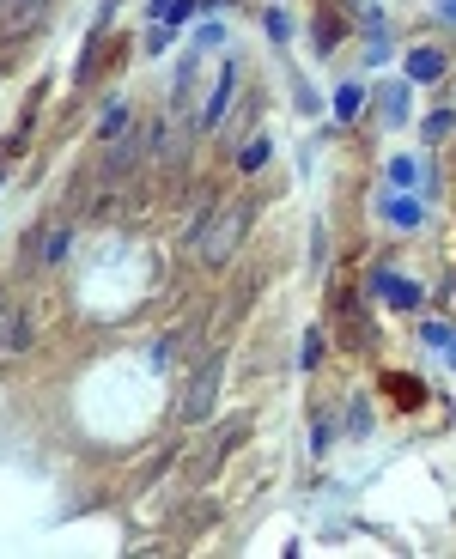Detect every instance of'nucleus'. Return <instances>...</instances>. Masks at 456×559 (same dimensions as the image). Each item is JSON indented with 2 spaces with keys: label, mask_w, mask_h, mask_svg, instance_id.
Wrapping results in <instances>:
<instances>
[{
  "label": "nucleus",
  "mask_w": 456,
  "mask_h": 559,
  "mask_svg": "<svg viewBox=\"0 0 456 559\" xmlns=\"http://www.w3.org/2000/svg\"><path fill=\"white\" fill-rule=\"evenodd\" d=\"M250 219H256V201H219L207 207L195 225H189V262L201 268H225L238 250H244V237H250Z\"/></svg>",
  "instance_id": "1"
},
{
  "label": "nucleus",
  "mask_w": 456,
  "mask_h": 559,
  "mask_svg": "<svg viewBox=\"0 0 456 559\" xmlns=\"http://www.w3.org/2000/svg\"><path fill=\"white\" fill-rule=\"evenodd\" d=\"M219 383H225V353L207 347V353L195 359V371L183 377V402H177V420H183V426H201V420L219 408Z\"/></svg>",
  "instance_id": "2"
},
{
  "label": "nucleus",
  "mask_w": 456,
  "mask_h": 559,
  "mask_svg": "<svg viewBox=\"0 0 456 559\" xmlns=\"http://www.w3.org/2000/svg\"><path fill=\"white\" fill-rule=\"evenodd\" d=\"M377 219H384L390 231H420V225H426L420 189H384V195H377Z\"/></svg>",
  "instance_id": "3"
},
{
  "label": "nucleus",
  "mask_w": 456,
  "mask_h": 559,
  "mask_svg": "<svg viewBox=\"0 0 456 559\" xmlns=\"http://www.w3.org/2000/svg\"><path fill=\"white\" fill-rule=\"evenodd\" d=\"M371 298H384L390 310H420L426 304V292L408 274H396V268H371Z\"/></svg>",
  "instance_id": "4"
},
{
  "label": "nucleus",
  "mask_w": 456,
  "mask_h": 559,
  "mask_svg": "<svg viewBox=\"0 0 456 559\" xmlns=\"http://www.w3.org/2000/svg\"><path fill=\"white\" fill-rule=\"evenodd\" d=\"M232 98H238V61H219V86H213L207 104H201V128H225V116H232Z\"/></svg>",
  "instance_id": "5"
},
{
  "label": "nucleus",
  "mask_w": 456,
  "mask_h": 559,
  "mask_svg": "<svg viewBox=\"0 0 456 559\" xmlns=\"http://www.w3.org/2000/svg\"><path fill=\"white\" fill-rule=\"evenodd\" d=\"M371 104H377V116H384L390 128H402L408 110H414V79H408V73H402V79H384V86L371 92Z\"/></svg>",
  "instance_id": "6"
},
{
  "label": "nucleus",
  "mask_w": 456,
  "mask_h": 559,
  "mask_svg": "<svg viewBox=\"0 0 456 559\" xmlns=\"http://www.w3.org/2000/svg\"><path fill=\"white\" fill-rule=\"evenodd\" d=\"M31 347V323H25V310L0 292V359H19Z\"/></svg>",
  "instance_id": "7"
},
{
  "label": "nucleus",
  "mask_w": 456,
  "mask_h": 559,
  "mask_svg": "<svg viewBox=\"0 0 456 559\" xmlns=\"http://www.w3.org/2000/svg\"><path fill=\"white\" fill-rule=\"evenodd\" d=\"M359 25H365V67H384L390 61V19H384V7H359Z\"/></svg>",
  "instance_id": "8"
},
{
  "label": "nucleus",
  "mask_w": 456,
  "mask_h": 559,
  "mask_svg": "<svg viewBox=\"0 0 456 559\" xmlns=\"http://www.w3.org/2000/svg\"><path fill=\"white\" fill-rule=\"evenodd\" d=\"M67 250H73V225H67V219H55V225L37 231V268H61Z\"/></svg>",
  "instance_id": "9"
},
{
  "label": "nucleus",
  "mask_w": 456,
  "mask_h": 559,
  "mask_svg": "<svg viewBox=\"0 0 456 559\" xmlns=\"http://www.w3.org/2000/svg\"><path fill=\"white\" fill-rule=\"evenodd\" d=\"M390 189H426V195H432L438 183H432V171H426V158L396 152V158H390Z\"/></svg>",
  "instance_id": "10"
},
{
  "label": "nucleus",
  "mask_w": 456,
  "mask_h": 559,
  "mask_svg": "<svg viewBox=\"0 0 456 559\" xmlns=\"http://www.w3.org/2000/svg\"><path fill=\"white\" fill-rule=\"evenodd\" d=\"M365 104H371V92L359 86V79H341V86H335V98H329L335 122H359V116H365Z\"/></svg>",
  "instance_id": "11"
},
{
  "label": "nucleus",
  "mask_w": 456,
  "mask_h": 559,
  "mask_svg": "<svg viewBox=\"0 0 456 559\" xmlns=\"http://www.w3.org/2000/svg\"><path fill=\"white\" fill-rule=\"evenodd\" d=\"M128 122H134V104H128V98H110V104H104V116H98V146L122 140V134H128Z\"/></svg>",
  "instance_id": "12"
},
{
  "label": "nucleus",
  "mask_w": 456,
  "mask_h": 559,
  "mask_svg": "<svg viewBox=\"0 0 456 559\" xmlns=\"http://www.w3.org/2000/svg\"><path fill=\"white\" fill-rule=\"evenodd\" d=\"M408 79L414 86H438L444 79V49H408Z\"/></svg>",
  "instance_id": "13"
},
{
  "label": "nucleus",
  "mask_w": 456,
  "mask_h": 559,
  "mask_svg": "<svg viewBox=\"0 0 456 559\" xmlns=\"http://www.w3.org/2000/svg\"><path fill=\"white\" fill-rule=\"evenodd\" d=\"M268 158H274V140H268V134H250V140L238 146V171H244V177H256V171L268 165Z\"/></svg>",
  "instance_id": "14"
},
{
  "label": "nucleus",
  "mask_w": 456,
  "mask_h": 559,
  "mask_svg": "<svg viewBox=\"0 0 456 559\" xmlns=\"http://www.w3.org/2000/svg\"><path fill=\"white\" fill-rule=\"evenodd\" d=\"M238 438H244V420H225V426L213 432V444H207V456H201V468H219V462H225V450H232Z\"/></svg>",
  "instance_id": "15"
},
{
  "label": "nucleus",
  "mask_w": 456,
  "mask_h": 559,
  "mask_svg": "<svg viewBox=\"0 0 456 559\" xmlns=\"http://www.w3.org/2000/svg\"><path fill=\"white\" fill-rule=\"evenodd\" d=\"M450 134H456V104H450V110H432V116L420 122V140H426V146H438V140H450Z\"/></svg>",
  "instance_id": "16"
},
{
  "label": "nucleus",
  "mask_w": 456,
  "mask_h": 559,
  "mask_svg": "<svg viewBox=\"0 0 456 559\" xmlns=\"http://www.w3.org/2000/svg\"><path fill=\"white\" fill-rule=\"evenodd\" d=\"M323 365V329H304L298 335V371H317Z\"/></svg>",
  "instance_id": "17"
},
{
  "label": "nucleus",
  "mask_w": 456,
  "mask_h": 559,
  "mask_svg": "<svg viewBox=\"0 0 456 559\" xmlns=\"http://www.w3.org/2000/svg\"><path fill=\"white\" fill-rule=\"evenodd\" d=\"M341 426H347V438H365V432H371V402H365V395H353V402H347V420H341Z\"/></svg>",
  "instance_id": "18"
},
{
  "label": "nucleus",
  "mask_w": 456,
  "mask_h": 559,
  "mask_svg": "<svg viewBox=\"0 0 456 559\" xmlns=\"http://www.w3.org/2000/svg\"><path fill=\"white\" fill-rule=\"evenodd\" d=\"M177 341H183V335H159V341H152V347H146V359H152V371H171V365H177Z\"/></svg>",
  "instance_id": "19"
},
{
  "label": "nucleus",
  "mask_w": 456,
  "mask_h": 559,
  "mask_svg": "<svg viewBox=\"0 0 456 559\" xmlns=\"http://www.w3.org/2000/svg\"><path fill=\"white\" fill-rule=\"evenodd\" d=\"M262 25H268V37H274V43H292V13H286V7H268V13H262Z\"/></svg>",
  "instance_id": "20"
},
{
  "label": "nucleus",
  "mask_w": 456,
  "mask_h": 559,
  "mask_svg": "<svg viewBox=\"0 0 456 559\" xmlns=\"http://www.w3.org/2000/svg\"><path fill=\"white\" fill-rule=\"evenodd\" d=\"M195 13H201V0H165V13H159V19H165V25L177 31V25H189Z\"/></svg>",
  "instance_id": "21"
},
{
  "label": "nucleus",
  "mask_w": 456,
  "mask_h": 559,
  "mask_svg": "<svg viewBox=\"0 0 456 559\" xmlns=\"http://www.w3.org/2000/svg\"><path fill=\"white\" fill-rule=\"evenodd\" d=\"M329 444H335V420L317 414V426H311V456H329Z\"/></svg>",
  "instance_id": "22"
},
{
  "label": "nucleus",
  "mask_w": 456,
  "mask_h": 559,
  "mask_svg": "<svg viewBox=\"0 0 456 559\" xmlns=\"http://www.w3.org/2000/svg\"><path fill=\"white\" fill-rule=\"evenodd\" d=\"M219 43H225V25H201L189 49H195V55H207V49H219Z\"/></svg>",
  "instance_id": "23"
},
{
  "label": "nucleus",
  "mask_w": 456,
  "mask_h": 559,
  "mask_svg": "<svg viewBox=\"0 0 456 559\" xmlns=\"http://www.w3.org/2000/svg\"><path fill=\"white\" fill-rule=\"evenodd\" d=\"M420 341L444 353V347H450V323H420Z\"/></svg>",
  "instance_id": "24"
},
{
  "label": "nucleus",
  "mask_w": 456,
  "mask_h": 559,
  "mask_svg": "<svg viewBox=\"0 0 456 559\" xmlns=\"http://www.w3.org/2000/svg\"><path fill=\"white\" fill-rule=\"evenodd\" d=\"M298 110H304V116H317V110H323V98H317L311 86H304V79H298Z\"/></svg>",
  "instance_id": "25"
},
{
  "label": "nucleus",
  "mask_w": 456,
  "mask_h": 559,
  "mask_svg": "<svg viewBox=\"0 0 456 559\" xmlns=\"http://www.w3.org/2000/svg\"><path fill=\"white\" fill-rule=\"evenodd\" d=\"M335 37H341V31H335V25L323 19V25H317V55H329V49H335Z\"/></svg>",
  "instance_id": "26"
},
{
  "label": "nucleus",
  "mask_w": 456,
  "mask_h": 559,
  "mask_svg": "<svg viewBox=\"0 0 456 559\" xmlns=\"http://www.w3.org/2000/svg\"><path fill=\"white\" fill-rule=\"evenodd\" d=\"M438 19H444V25H456V0H438Z\"/></svg>",
  "instance_id": "27"
},
{
  "label": "nucleus",
  "mask_w": 456,
  "mask_h": 559,
  "mask_svg": "<svg viewBox=\"0 0 456 559\" xmlns=\"http://www.w3.org/2000/svg\"><path fill=\"white\" fill-rule=\"evenodd\" d=\"M444 365L456 371V329H450V347H444Z\"/></svg>",
  "instance_id": "28"
},
{
  "label": "nucleus",
  "mask_w": 456,
  "mask_h": 559,
  "mask_svg": "<svg viewBox=\"0 0 456 559\" xmlns=\"http://www.w3.org/2000/svg\"><path fill=\"white\" fill-rule=\"evenodd\" d=\"M159 13H165V0H152V19H159Z\"/></svg>",
  "instance_id": "29"
},
{
  "label": "nucleus",
  "mask_w": 456,
  "mask_h": 559,
  "mask_svg": "<svg viewBox=\"0 0 456 559\" xmlns=\"http://www.w3.org/2000/svg\"><path fill=\"white\" fill-rule=\"evenodd\" d=\"M13 7H19V13H25V7H37V0H13Z\"/></svg>",
  "instance_id": "30"
},
{
  "label": "nucleus",
  "mask_w": 456,
  "mask_h": 559,
  "mask_svg": "<svg viewBox=\"0 0 456 559\" xmlns=\"http://www.w3.org/2000/svg\"><path fill=\"white\" fill-rule=\"evenodd\" d=\"M0 189H7V171H0Z\"/></svg>",
  "instance_id": "31"
}]
</instances>
